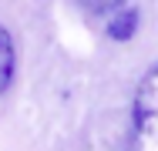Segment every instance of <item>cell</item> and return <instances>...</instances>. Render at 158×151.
Here are the masks:
<instances>
[{
	"mask_svg": "<svg viewBox=\"0 0 158 151\" xmlns=\"http://www.w3.org/2000/svg\"><path fill=\"white\" fill-rule=\"evenodd\" d=\"M128 151H158V64L141 77L135 91Z\"/></svg>",
	"mask_w": 158,
	"mask_h": 151,
	"instance_id": "cell-1",
	"label": "cell"
},
{
	"mask_svg": "<svg viewBox=\"0 0 158 151\" xmlns=\"http://www.w3.org/2000/svg\"><path fill=\"white\" fill-rule=\"evenodd\" d=\"M81 7H88L91 14H111V10H118V7H125L128 0H77Z\"/></svg>",
	"mask_w": 158,
	"mask_h": 151,
	"instance_id": "cell-4",
	"label": "cell"
},
{
	"mask_svg": "<svg viewBox=\"0 0 158 151\" xmlns=\"http://www.w3.org/2000/svg\"><path fill=\"white\" fill-rule=\"evenodd\" d=\"M14 74H17V47L10 30L0 24V94L14 84Z\"/></svg>",
	"mask_w": 158,
	"mask_h": 151,
	"instance_id": "cell-3",
	"label": "cell"
},
{
	"mask_svg": "<svg viewBox=\"0 0 158 151\" xmlns=\"http://www.w3.org/2000/svg\"><path fill=\"white\" fill-rule=\"evenodd\" d=\"M138 30V7H118L108 14V37L111 40H131Z\"/></svg>",
	"mask_w": 158,
	"mask_h": 151,
	"instance_id": "cell-2",
	"label": "cell"
}]
</instances>
